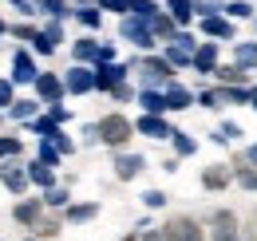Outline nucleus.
<instances>
[{"instance_id": "obj_1", "label": "nucleus", "mask_w": 257, "mask_h": 241, "mask_svg": "<svg viewBox=\"0 0 257 241\" xmlns=\"http://www.w3.org/2000/svg\"><path fill=\"white\" fill-rule=\"evenodd\" d=\"M135 139V123L123 111H111L99 119V147H111V151H127V143Z\"/></svg>"}, {"instance_id": "obj_2", "label": "nucleus", "mask_w": 257, "mask_h": 241, "mask_svg": "<svg viewBox=\"0 0 257 241\" xmlns=\"http://www.w3.org/2000/svg\"><path fill=\"white\" fill-rule=\"evenodd\" d=\"M119 36L127 40V44H135L139 52H155V44H159V36L151 32V20H143V16H119Z\"/></svg>"}, {"instance_id": "obj_3", "label": "nucleus", "mask_w": 257, "mask_h": 241, "mask_svg": "<svg viewBox=\"0 0 257 241\" xmlns=\"http://www.w3.org/2000/svg\"><path fill=\"white\" fill-rule=\"evenodd\" d=\"M139 87H166L170 79H174V67L166 56H155V52H143V60H139Z\"/></svg>"}, {"instance_id": "obj_4", "label": "nucleus", "mask_w": 257, "mask_h": 241, "mask_svg": "<svg viewBox=\"0 0 257 241\" xmlns=\"http://www.w3.org/2000/svg\"><path fill=\"white\" fill-rule=\"evenodd\" d=\"M36 75H40L36 52L28 44H16V48H12V83H16V87H32Z\"/></svg>"}, {"instance_id": "obj_5", "label": "nucleus", "mask_w": 257, "mask_h": 241, "mask_svg": "<svg viewBox=\"0 0 257 241\" xmlns=\"http://www.w3.org/2000/svg\"><path fill=\"white\" fill-rule=\"evenodd\" d=\"M0 186L12 194V198H24L28 194V166L20 162V158H8V162H0Z\"/></svg>"}, {"instance_id": "obj_6", "label": "nucleus", "mask_w": 257, "mask_h": 241, "mask_svg": "<svg viewBox=\"0 0 257 241\" xmlns=\"http://www.w3.org/2000/svg\"><path fill=\"white\" fill-rule=\"evenodd\" d=\"M32 91H36V99L48 107V103H60V99H67V87H64V75H56V71H40L36 75V83H32Z\"/></svg>"}, {"instance_id": "obj_7", "label": "nucleus", "mask_w": 257, "mask_h": 241, "mask_svg": "<svg viewBox=\"0 0 257 241\" xmlns=\"http://www.w3.org/2000/svg\"><path fill=\"white\" fill-rule=\"evenodd\" d=\"M131 79V67L119 60L111 63H95V91H103V95H111V87H119V83H127Z\"/></svg>"}, {"instance_id": "obj_8", "label": "nucleus", "mask_w": 257, "mask_h": 241, "mask_svg": "<svg viewBox=\"0 0 257 241\" xmlns=\"http://www.w3.org/2000/svg\"><path fill=\"white\" fill-rule=\"evenodd\" d=\"M162 241H206V229L194 217H170L162 225Z\"/></svg>"}, {"instance_id": "obj_9", "label": "nucleus", "mask_w": 257, "mask_h": 241, "mask_svg": "<svg viewBox=\"0 0 257 241\" xmlns=\"http://www.w3.org/2000/svg\"><path fill=\"white\" fill-rule=\"evenodd\" d=\"M64 87H67V95H91V91H95V67L71 63L64 71Z\"/></svg>"}, {"instance_id": "obj_10", "label": "nucleus", "mask_w": 257, "mask_h": 241, "mask_svg": "<svg viewBox=\"0 0 257 241\" xmlns=\"http://www.w3.org/2000/svg\"><path fill=\"white\" fill-rule=\"evenodd\" d=\"M198 28H202L206 40H237V24L225 12H218V16H198Z\"/></svg>"}, {"instance_id": "obj_11", "label": "nucleus", "mask_w": 257, "mask_h": 241, "mask_svg": "<svg viewBox=\"0 0 257 241\" xmlns=\"http://www.w3.org/2000/svg\"><path fill=\"white\" fill-rule=\"evenodd\" d=\"M44 198H20L16 206H12V221L16 225H24V229H36L40 221H44Z\"/></svg>"}, {"instance_id": "obj_12", "label": "nucleus", "mask_w": 257, "mask_h": 241, "mask_svg": "<svg viewBox=\"0 0 257 241\" xmlns=\"http://www.w3.org/2000/svg\"><path fill=\"white\" fill-rule=\"evenodd\" d=\"M71 16H75V24H79L83 32H99V28H103V16H107V12L99 8L95 0H75V4H71Z\"/></svg>"}, {"instance_id": "obj_13", "label": "nucleus", "mask_w": 257, "mask_h": 241, "mask_svg": "<svg viewBox=\"0 0 257 241\" xmlns=\"http://www.w3.org/2000/svg\"><path fill=\"white\" fill-rule=\"evenodd\" d=\"M143 170H147V158H143V154L115 151V178H119V182H135Z\"/></svg>"}, {"instance_id": "obj_14", "label": "nucleus", "mask_w": 257, "mask_h": 241, "mask_svg": "<svg viewBox=\"0 0 257 241\" xmlns=\"http://www.w3.org/2000/svg\"><path fill=\"white\" fill-rule=\"evenodd\" d=\"M222 63V52H218V40H202L194 48V71L198 75H214V67Z\"/></svg>"}, {"instance_id": "obj_15", "label": "nucleus", "mask_w": 257, "mask_h": 241, "mask_svg": "<svg viewBox=\"0 0 257 241\" xmlns=\"http://www.w3.org/2000/svg\"><path fill=\"white\" fill-rule=\"evenodd\" d=\"M170 131H174V127H170L166 115H147V111H143L139 123H135V135H147V139H170Z\"/></svg>"}, {"instance_id": "obj_16", "label": "nucleus", "mask_w": 257, "mask_h": 241, "mask_svg": "<svg viewBox=\"0 0 257 241\" xmlns=\"http://www.w3.org/2000/svg\"><path fill=\"white\" fill-rule=\"evenodd\" d=\"M135 103H139L147 115H170V107H166V91H162V87H139Z\"/></svg>"}, {"instance_id": "obj_17", "label": "nucleus", "mask_w": 257, "mask_h": 241, "mask_svg": "<svg viewBox=\"0 0 257 241\" xmlns=\"http://www.w3.org/2000/svg\"><path fill=\"white\" fill-rule=\"evenodd\" d=\"M210 229H214V241H241L233 210H218V213H214V221H210Z\"/></svg>"}, {"instance_id": "obj_18", "label": "nucleus", "mask_w": 257, "mask_h": 241, "mask_svg": "<svg viewBox=\"0 0 257 241\" xmlns=\"http://www.w3.org/2000/svg\"><path fill=\"white\" fill-rule=\"evenodd\" d=\"M99 60V40L87 32V36H79V40H71V63H87V67H95Z\"/></svg>"}, {"instance_id": "obj_19", "label": "nucleus", "mask_w": 257, "mask_h": 241, "mask_svg": "<svg viewBox=\"0 0 257 241\" xmlns=\"http://www.w3.org/2000/svg\"><path fill=\"white\" fill-rule=\"evenodd\" d=\"M20 127H24V131H28V135H36V139H48V143H52V139H56V135H60V131H64V127H60V123L52 119V115H48V111H40V115H36V119H28V123H20Z\"/></svg>"}, {"instance_id": "obj_20", "label": "nucleus", "mask_w": 257, "mask_h": 241, "mask_svg": "<svg viewBox=\"0 0 257 241\" xmlns=\"http://www.w3.org/2000/svg\"><path fill=\"white\" fill-rule=\"evenodd\" d=\"M40 111H44V103H40V99H24V95H16V103H12L4 115H8L12 123H28V119H36Z\"/></svg>"}, {"instance_id": "obj_21", "label": "nucleus", "mask_w": 257, "mask_h": 241, "mask_svg": "<svg viewBox=\"0 0 257 241\" xmlns=\"http://www.w3.org/2000/svg\"><path fill=\"white\" fill-rule=\"evenodd\" d=\"M162 91H166V107H170V111H186V107H194V91L182 87L178 79H170Z\"/></svg>"}, {"instance_id": "obj_22", "label": "nucleus", "mask_w": 257, "mask_h": 241, "mask_svg": "<svg viewBox=\"0 0 257 241\" xmlns=\"http://www.w3.org/2000/svg\"><path fill=\"white\" fill-rule=\"evenodd\" d=\"M229 182H233V166H222V162H218V166H206V170H202V186H206V190H225Z\"/></svg>"}, {"instance_id": "obj_23", "label": "nucleus", "mask_w": 257, "mask_h": 241, "mask_svg": "<svg viewBox=\"0 0 257 241\" xmlns=\"http://www.w3.org/2000/svg\"><path fill=\"white\" fill-rule=\"evenodd\" d=\"M233 63L245 71H257V40H233Z\"/></svg>"}, {"instance_id": "obj_24", "label": "nucleus", "mask_w": 257, "mask_h": 241, "mask_svg": "<svg viewBox=\"0 0 257 241\" xmlns=\"http://www.w3.org/2000/svg\"><path fill=\"white\" fill-rule=\"evenodd\" d=\"M91 217H99V202H71V206H64V221H71V225H83Z\"/></svg>"}, {"instance_id": "obj_25", "label": "nucleus", "mask_w": 257, "mask_h": 241, "mask_svg": "<svg viewBox=\"0 0 257 241\" xmlns=\"http://www.w3.org/2000/svg\"><path fill=\"white\" fill-rule=\"evenodd\" d=\"M24 166H28V182H32V186H40V190H52V186H56V170H52V166H44L40 158L24 162Z\"/></svg>"}, {"instance_id": "obj_26", "label": "nucleus", "mask_w": 257, "mask_h": 241, "mask_svg": "<svg viewBox=\"0 0 257 241\" xmlns=\"http://www.w3.org/2000/svg\"><path fill=\"white\" fill-rule=\"evenodd\" d=\"M32 4L44 20H71V4L67 0H32Z\"/></svg>"}, {"instance_id": "obj_27", "label": "nucleus", "mask_w": 257, "mask_h": 241, "mask_svg": "<svg viewBox=\"0 0 257 241\" xmlns=\"http://www.w3.org/2000/svg\"><path fill=\"white\" fill-rule=\"evenodd\" d=\"M214 79H218V83H229V87H237V83H249V71L237 67V63H218V67H214Z\"/></svg>"}, {"instance_id": "obj_28", "label": "nucleus", "mask_w": 257, "mask_h": 241, "mask_svg": "<svg viewBox=\"0 0 257 241\" xmlns=\"http://www.w3.org/2000/svg\"><path fill=\"white\" fill-rule=\"evenodd\" d=\"M162 8L174 16V24H178V28H186V24H194V20H198V16H194V0H166Z\"/></svg>"}, {"instance_id": "obj_29", "label": "nucleus", "mask_w": 257, "mask_h": 241, "mask_svg": "<svg viewBox=\"0 0 257 241\" xmlns=\"http://www.w3.org/2000/svg\"><path fill=\"white\" fill-rule=\"evenodd\" d=\"M40 198H44V206H48V210H64V206H71V190L60 186V182H56L52 190H40Z\"/></svg>"}, {"instance_id": "obj_30", "label": "nucleus", "mask_w": 257, "mask_h": 241, "mask_svg": "<svg viewBox=\"0 0 257 241\" xmlns=\"http://www.w3.org/2000/svg\"><path fill=\"white\" fill-rule=\"evenodd\" d=\"M20 154H24V139H20V135H12V131H0V162L20 158Z\"/></svg>"}, {"instance_id": "obj_31", "label": "nucleus", "mask_w": 257, "mask_h": 241, "mask_svg": "<svg viewBox=\"0 0 257 241\" xmlns=\"http://www.w3.org/2000/svg\"><path fill=\"white\" fill-rule=\"evenodd\" d=\"M170 147H174V154H178V158H190V154L198 151V139L174 127V131H170Z\"/></svg>"}, {"instance_id": "obj_32", "label": "nucleus", "mask_w": 257, "mask_h": 241, "mask_svg": "<svg viewBox=\"0 0 257 241\" xmlns=\"http://www.w3.org/2000/svg\"><path fill=\"white\" fill-rule=\"evenodd\" d=\"M151 32H155V36H159V40H174V32H178V24H174V16H170V12H166V8H162L159 16H155V20H151Z\"/></svg>"}, {"instance_id": "obj_33", "label": "nucleus", "mask_w": 257, "mask_h": 241, "mask_svg": "<svg viewBox=\"0 0 257 241\" xmlns=\"http://www.w3.org/2000/svg\"><path fill=\"white\" fill-rule=\"evenodd\" d=\"M36 158H40L44 166H52V170H56V166L64 162V154H60V147H56V143H48V139H40V143H36Z\"/></svg>"}, {"instance_id": "obj_34", "label": "nucleus", "mask_w": 257, "mask_h": 241, "mask_svg": "<svg viewBox=\"0 0 257 241\" xmlns=\"http://www.w3.org/2000/svg\"><path fill=\"white\" fill-rule=\"evenodd\" d=\"M166 60H170V67L174 71H186V67H194V56L186 52V48H178V44H166V52H162Z\"/></svg>"}, {"instance_id": "obj_35", "label": "nucleus", "mask_w": 257, "mask_h": 241, "mask_svg": "<svg viewBox=\"0 0 257 241\" xmlns=\"http://www.w3.org/2000/svg\"><path fill=\"white\" fill-rule=\"evenodd\" d=\"M8 36L20 40V44H32L36 36H40V24H32V20H16V24H8Z\"/></svg>"}, {"instance_id": "obj_36", "label": "nucleus", "mask_w": 257, "mask_h": 241, "mask_svg": "<svg viewBox=\"0 0 257 241\" xmlns=\"http://www.w3.org/2000/svg\"><path fill=\"white\" fill-rule=\"evenodd\" d=\"M194 103H198V107H206V111H218V107H225V99H222V87L194 91Z\"/></svg>"}, {"instance_id": "obj_37", "label": "nucleus", "mask_w": 257, "mask_h": 241, "mask_svg": "<svg viewBox=\"0 0 257 241\" xmlns=\"http://www.w3.org/2000/svg\"><path fill=\"white\" fill-rule=\"evenodd\" d=\"M225 16H229V20H253L257 8L249 0H225Z\"/></svg>"}, {"instance_id": "obj_38", "label": "nucleus", "mask_w": 257, "mask_h": 241, "mask_svg": "<svg viewBox=\"0 0 257 241\" xmlns=\"http://www.w3.org/2000/svg\"><path fill=\"white\" fill-rule=\"evenodd\" d=\"M127 12H131V16H143V20H155V16L162 12V4H159V0H131Z\"/></svg>"}, {"instance_id": "obj_39", "label": "nucleus", "mask_w": 257, "mask_h": 241, "mask_svg": "<svg viewBox=\"0 0 257 241\" xmlns=\"http://www.w3.org/2000/svg\"><path fill=\"white\" fill-rule=\"evenodd\" d=\"M16 103V83H12V75H0V111H8Z\"/></svg>"}, {"instance_id": "obj_40", "label": "nucleus", "mask_w": 257, "mask_h": 241, "mask_svg": "<svg viewBox=\"0 0 257 241\" xmlns=\"http://www.w3.org/2000/svg\"><path fill=\"white\" fill-rule=\"evenodd\" d=\"M233 178L241 182L245 190H253V194H257V170H253V166H249V162H241V166L233 170Z\"/></svg>"}, {"instance_id": "obj_41", "label": "nucleus", "mask_w": 257, "mask_h": 241, "mask_svg": "<svg viewBox=\"0 0 257 241\" xmlns=\"http://www.w3.org/2000/svg\"><path fill=\"white\" fill-rule=\"evenodd\" d=\"M225 12V0H194V16H218Z\"/></svg>"}, {"instance_id": "obj_42", "label": "nucleus", "mask_w": 257, "mask_h": 241, "mask_svg": "<svg viewBox=\"0 0 257 241\" xmlns=\"http://www.w3.org/2000/svg\"><path fill=\"white\" fill-rule=\"evenodd\" d=\"M28 48H32L36 56H44V60H52V56H56V44H52V40L44 36V28H40V36H36L32 44H28Z\"/></svg>"}, {"instance_id": "obj_43", "label": "nucleus", "mask_w": 257, "mask_h": 241, "mask_svg": "<svg viewBox=\"0 0 257 241\" xmlns=\"http://www.w3.org/2000/svg\"><path fill=\"white\" fill-rule=\"evenodd\" d=\"M40 28H44V36H48V40H52V44H56V48H60V44H64V20H44V24H40Z\"/></svg>"}, {"instance_id": "obj_44", "label": "nucleus", "mask_w": 257, "mask_h": 241, "mask_svg": "<svg viewBox=\"0 0 257 241\" xmlns=\"http://www.w3.org/2000/svg\"><path fill=\"white\" fill-rule=\"evenodd\" d=\"M170 44H178V48H186V52H190V56H194V48H198V44H202V40H198V36H194V32H186V28H178V32H174V40H170Z\"/></svg>"}, {"instance_id": "obj_45", "label": "nucleus", "mask_w": 257, "mask_h": 241, "mask_svg": "<svg viewBox=\"0 0 257 241\" xmlns=\"http://www.w3.org/2000/svg\"><path fill=\"white\" fill-rule=\"evenodd\" d=\"M44 111H48V115H52V119L60 123V127H64V123H71V107H67L64 99H60V103H48V107H44Z\"/></svg>"}, {"instance_id": "obj_46", "label": "nucleus", "mask_w": 257, "mask_h": 241, "mask_svg": "<svg viewBox=\"0 0 257 241\" xmlns=\"http://www.w3.org/2000/svg\"><path fill=\"white\" fill-rule=\"evenodd\" d=\"M32 233H36V237H44V241H52L56 233H60V221H56V217H44V221L36 225Z\"/></svg>"}, {"instance_id": "obj_47", "label": "nucleus", "mask_w": 257, "mask_h": 241, "mask_svg": "<svg viewBox=\"0 0 257 241\" xmlns=\"http://www.w3.org/2000/svg\"><path fill=\"white\" fill-rule=\"evenodd\" d=\"M143 206H147V210H162V206H166V194H162V190H147V194H143Z\"/></svg>"}, {"instance_id": "obj_48", "label": "nucleus", "mask_w": 257, "mask_h": 241, "mask_svg": "<svg viewBox=\"0 0 257 241\" xmlns=\"http://www.w3.org/2000/svg\"><path fill=\"white\" fill-rule=\"evenodd\" d=\"M103 12H115V16H127V4L131 0H95Z\"/></svg>"}, {"instance_id": "obj_49", "label": "nucleus", "mask_w": 257, "mask_h": 241, "mask_svg": "<svg viewBox=\"0 0 257 241\" xmlns=\"http://www.w3.org/2000/svg\"><path fill=\"white\" fill-rule=\"evenodd\" d=\"M135 95H139V91L131 87V83H119V87H111V99H115V103H131Z\"/></svg>"}, {"instance_id": "obj_50", "label": "nucleus", "mask_w": 257, "mask_h": 241, "mask_svg": "<svg viewBox=\"0 0 257 241\" xmlns=\"http://www.w3.org/2000/svg\"><path fill=\"white\" fill-rule=\"evenodd\" d=\"M52 143H56V147H60V154H75V139H71V135H67V131H60V135H56V139H52Z\"/></svg>"}, {"instance_id": "obj_51", "label": "nucleus", "mask_w": 257, "mask_h": 241, "mask_svg": "<svg viewBox=\"0 0 257 241\" xmlns=\"http://www.w3.org/2000/svg\"><path fill=\"white\" fill-rule=\"evenodd\" d=\"M83 147H99V123H87V127H83Z\"/></svg>"}, {"instance_id": "obj_52", "label": "nucleus", "mask_w": 257, "mask_h": 241, "mask_svg": "<svg viewBox=\"0 0 257 241\" xmlns=\"http://www.w3.org/2000/svg\"><path fill=\"white\" fill-rule=\"evenodd\" d=\"M115 60V44H103V40H99V60L95 63H111Z\"/></svg>"}, {"instance_id": "obj_53", "label": "nucleus", "mask_w": 257, "mask_h": 241, "mask_svg": "<svg viewBox=\"0 0 257 241\" xmlns=\"http://www.w3.org/2000/svg\"><path fill=\"white\" fill-rule=\"evenodd\" d=\"M127 241H162V229H159V233L147 229V233H135V237H127Z\"/></svg>"}, {"instance_id": "obj_54", "label": "nucleus", "mask_w": 257, "mask_h": 241, "mask_svg": "<svg viewBox=\"0 0 257 241\" xmlns=\"http://www.w3.org/2000/svg\"><path fill=\"white\" fill-rule=\"evenodd\" d=\"M245 162H249V166H253V170H257V143H253V147H249V151H245Z\"/></svg>"}, {"instance_id": "obj_55", "label": "nucleus", "mask_w": 257, "mask_h": 241, "mask_svg": "<svg viewBox=\"0 0 257 241\" xmlns=\"http://www.w3.org/2000/svg\"><path fill=\"white\" fill-rule=\"evenodd\" d=\"M4 36H8V20L0 16V40H4Z\"/></svg>"}, {"instance_id": "obj_56", "label": "nucleus", "mask_w": 257, "mask_h": 241, "mask_svg": "<svg viewBox=\"0 0 257 241\" xmlns=\"http://www.w3.org/2000/svg\"><path fill=\"white\" fill-rule=\"evenodd\" d=\"M249 107H253V111H257V87H253V99H249Z\"/></svg>"}, {"instance_id": "obj_57", "label": "nucleus", "mask_w": 257, "mask_h": 241, "mask_svg": "<svg viewBox=\"0 0 257 241\" xmlns=\"http://www.w3.org/2000/svg\"><path fill=\"white\" fill-rule=\"evenodd\" d=\"M16 241H44V237H36V233H32V237H16Z\"/></svg>"}, {"instance_id": "obj_58", "label": "nucleus", "mask_w": 257, "mask_h": 241, "mask_svg": "<svg viewBox=\"0 0 257 241\" xmlns=\"http://www.w3.org/2000/svg\"><path fill=\"white\" fill-rule=\"evenodd\" d=\"M0 131H4V111H0Z\"/></svg>"}, {"instance_id": "obj_59", "label": "nucleus", "mask_w": 257, "mask_h": 241, "mask_svg": "<svg viewBox=\"0 0 257 241\" xmlns=\"http://www.w3.org/2000/svg\"><path fill=\"white\" fill-rule=\"evenodd\" d=\"M253 28H257V16H253Z\"/></svg>"}, {"instance_id": "obj_60", "label": "nucleus", "mask_w": 257, "mask_h": 241, "mask_svg": "<svg viewBox=\"0 0 257 241\" xmlns=\"http://www.w3.org/2000/svg\"><path fill=\"white\" fill-rule=\"evenodd\" d=\"M0 4H4V0H0Z\"/></svg>"}]
</instances>
